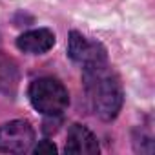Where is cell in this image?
<instances>
[{
  "mask_svg": "<svg viewBox=\"0 0 155 155\" xmlns=\"http://www.w3.org/2000/svg\"><path fill=\"white\" fill-rule=\"evenodd\" d=\"M29 102L31 106L49 117L60 115L69 106V93L64 88L62 82L51 79V77H42L31 82L29 86Z\"/></svg>",
  "mask_w": 155,
  "mask_h": 155,
  "instance_id": "cell-2",
  "label": "cell"
},
{
  "mask_svg": "<svg viewBox=\"0 0 155 155\" xmlns=\"http://www.w3.org/2000/svg\"><path fill=\"white\" fill-rule=\"evenodd\" d=\"M37 155H42V153H49V155H55L57 153V148H55V144L53 142H49V140H40L37 146H35V150H33Z\"/></svg>",
  "mask_w": 155,
  "mask_h": 155,
  "instance_id": "cell-7",
  "label": "cell"
},
{
  "mask_svg": "<svg viewBox=\"0 0 155 155\" xmlns=\"http://www.w3.org/2000/svg\"><path fill=\"white\" fill-rule=\"evenodd\" d=\"M84 84L95 113L104 120L115 119L122 108V88L106 62L84 68Z\"/></svg>",
  "mask_w": 155,
  "mask_h": 155,
  "instance_id": "cell-1",
  "label": "cell"
},
{
  "mask_svg": "<svg viewBox=\"0 0 155 155\" xmlns=\"http://www.w3.org/2000/svg\"><path fill=\"white\" fill-rule=\"evenodd\" d=\"M68 53L75 62H81L84 66L102 64L106 62V51L99 42H90L82 33L71 31L69 33V44Z\"/></svg>",
  "mask_w": 155,
  "mask_h": 155,
  "instance_id": "cell-4",
  "label": "cell"
},
{
  "mask_svg": "<svg viewBox=\"0 0 155 155\" xmlns=\"http://www.w3.org/2000/svg\"><path fill=\"white\" fill-rule=\"evenodd\" d=\"M35 140L33 126L28 120H11L0 126V151L22 153Z\"/></svg>",
  "mask_w": 155,
  "mask_h": 155,
  "instance_id": "cell-3",
  "label": "cell"
},
{
  "mask_svg": "<svg viewBox=\"0 0 155 155\" xmlns=\"http://www.w3.org/2000/svg\"><path fill=\"white\" fill-rule=\"evenodd\" d=\"M55 46V33L46 28L31 29L17 38V48L29 55H42Z\"/></svg>",
  "mask_w": 155,
  "mask_h": 155,
  "instance_id": "cell-6",
  "label": "cell"
},
{
  "mask_svg": "<svg viewBox=\"0 0 155 155\" xmlns=\"http://www.w3.org/2000/svg\"><path fill=\"white\" fill-rule=\"evenodd\" d=\"M66 153L71 155H97L99 142L97 137L82 124H73L68 131Z\"/></svg>",
  "mask_w": 155,
  "mask_h": 155,
  "instance_id": "cell-5",
  "label": "cell"
}]
</instances>
